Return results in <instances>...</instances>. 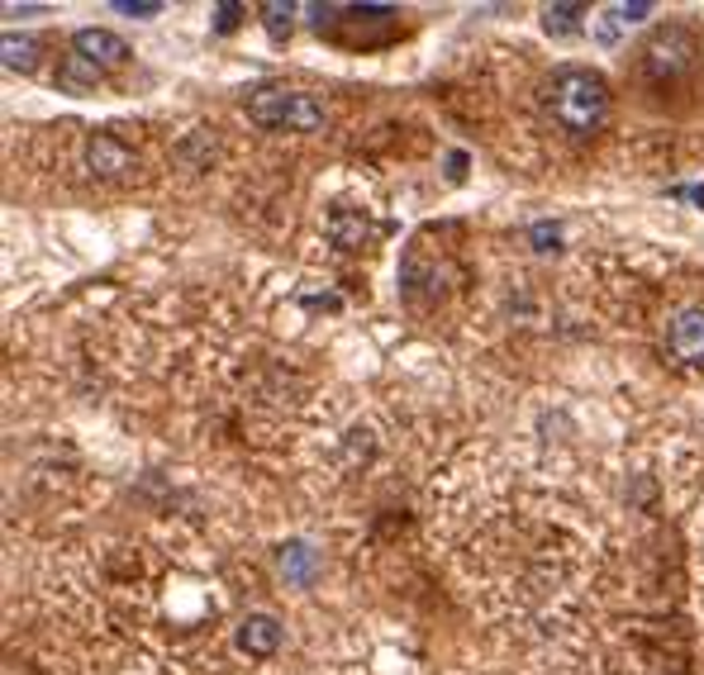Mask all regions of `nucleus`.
<instances>
[{
  "instance_id": "f03ea898",
  "label": "nucleus",
  "mask_w": 704,
  "mask_h": 675,
  "mask_svg": "<svg viewBox=\"0 0 704 675\" xmlns=\"http://www.w3.org/2000/svg\"><path fill=\"white\" fill-rule=\"evenodd\" d=\"M643 77L657 96L695 91L704 77V43L685 25H666L643 43Z\"/></svg>"
},
{
  "instance_id": "9d476101",
  "label": "nucleus",
  "mask_w": 704,
  "mask_h": 675,
  "mask_svg": "<svg viewBox=\"0 0 704 675\" xmlns=\"http://www.w3.org/2000/svg\"><path fill=\"white\" fill-rule=\"evenodd\" d=\"M58 86H62V91H72V96L96 91V86H100V67H96V62H86V58H77V52H72V58H67V62L58 67Z\"/></svg>"
},
{
  "instance_id": "f8f14e48",
  "label": "nucleus",
  "mask_w": 704,
  "mask_h": 675,
  "mask_svg": "<svg viewBox=\"0 0 704 675\" xmlns=\"http://www.w3.org/2000/svg\"><path fill=\"white\" fill-rule=\"evenodd\" d=\"M281 571H286L291 580H310V571H314V552H310V547H301V542L281 547Z\"/></svg>"
},
{
  "instance_id": "20e7f679",
  "label": "nucleus",
  "mask_w": 704,
  "mask_h": 675,
  "mask_svg": "<svg viewBox=\"0 0 704 675\" xmlns=\"http://www.w3.org/2000/svg\"><path fill=\"white\" fill-rule=\"evenodd\" d=\"M666 348H672V358L681 366H695L704 371V305H691L672 319V329H666Z\"/></svg>"
},
{
  "instance_id": "2eb2a0df",
  "label": "nucleus",
  "mask_w": 704,
  "mask_h": 675,
  "mask_svg": "<svg viewBox=\"0 0 704 675\" xmlns=\"http://www.w3.org/2000/svg\"><path fill=\"white\" fill-rule=\"evenodd\" d=\"M119 14H138V20H148V14H163V6L157 0H115Z\"/></svg>"
},
{
  "instance_id": "4468645a",
  "label": "nucleus",
  "mask_w": 704,
  "mask_h": 675,
  "mask_svg": "<svg viewBox=\"0 0 704 675\" xmlns=\"http://www.w3.org/2000/svg\"><path fill=\"white\" fill-rule=\"evenodd\" d=\"M238 14H248L243 6H234V0H224V6H215V29L228 33V29H238Z\"/></svg>"
},
{
  "instance_id": "6e6552de",
  "label": "nucleus",
  "mask_w": 704,
  "mask_h": 675,
  "mask_svg": "<svg viewBox=\"0 0 704 675\" xmlns=\"http://www.w3.org/2000/svg\"><path fill=\"white\" fill-rule=\"evenodd\" d=\"M238 647L248 656H272L281 647V624L272 614H248L238 624Z\"/></svg>"
},
{
  "instance_id": "1a4fd4ad",
  "label": "nucleus",
  "mask_w": 704,
  "mask_h": 675,
  "mask_svg": "<svg viewBox=\"0 0 704 675\" xmlns=\"http://www.w3.org/2000/svg\"><path fill=\"white\" fill-rule=\"evenodd\" d=\"M0 52H6V67L10 72H33L39 67V52H43V43L33 39V33H6V43H0Z\"/></svg>"
},
{
  "instance_id": "9b49d317",
  "label": "nucleus",
  "mask_w": 704,
  "mask_h": 675,
  "mask_svg": "<svg viewBox=\"0 0 704 675\" xmlns=\"http://www.w3.org/2000/svg\"><path fill=\"white\" fill-rule=\"evenodd\" d=\"M586 14H590L586 6H542V29L557 33V39H561V33H576Z\"/></svg>"
},
{
  "instance_id": "7ed1b4c3",
  "label": "nucleus",
  "mask_w": 704,
  "mask_h": 675,
  "mask_svg": "<svg viewBox=\"0 0 704 675\" xmlns=\"http://www.w3.org/2000/svg\"><path fill=\"white\" fill-rule=\"evenodd\" d=\"M253 124L262 129H295V134H310L324 124V100L310 96V91H286V86H257L243 100Z\"/></svg>"
},
{
  "instance_id": "423d86ee",
  "label": "nucleus",
  "mask_w": 704,
  "mask_h": 675,
  "mask_svg": "<svg viewBox=\"0 0 704 675\" xmlns=\"http://www.w3.org/2000/svg\"><path fill=\"white\" fill-rule=\"evenodd\" d=\"M324 234H329V243H333V247H343V253H362V247L372 243L377 224L366 219L362 209H352V205H339V209H333V215H329Z\"/></svg>"
},
{
  "instance_id": "39448f33",
  "label": "nucleus",
  "mask_w": 704,
  "mask_h": 675,
  "mask_svg": "<svg viewBox=\"0 0 704 675\" xmlns=\"http://www.w3.org/2000/svg\"><path fill=\"white\" fill-rule=\"evenodd\" d=\"M72 52L86 58V62H96L100 72H105V67H125L129 62V43L119 39V33H110V29H77L72 33Z\"/></svg>"
},
{
  "instance_id": "dca6fc26",
  "label": "nucleus",
  "mask_w": 704,
  "mask_h": 675,
  "mask_svg": "<svg viewBox=\"0 0 704 675\" xmlns=\"http://www.w3.org/2000/svg\"><path fill=\"white\" fill-rule=\"evenodd\" d=\"M647 10H653L647 0H633V6H614V20H624V25H628V20H643Z\"/></svg>"
},
{
  "instance_id": "0eeeda50",
  "label": "nucleus",
  "mask_w": 704,
  "mask_h": 675,
  "mask_svg": "<svg viewBox=\"0 0 704 675\" xmlns=\"http://www.w3.org/2000/svg\"><path fill=\"white\" fill-rule=\"evenodd\" d=\"M86 167L96 176H125L134 167V153L110 134H91L86 138Z\"/></svg>"
},
{
  "instance_id": "f257e3e1",
  "label": "nucleus",
  "mask_w": 704,
  "mask_h": 675,
  "mask_svg": "<svg viewBox=\"0 0 704 675\" xmlns=\"http://www.w3.org/2000/svg\"><path fill=\"white\" fill-rule=\"evenodd\" d=\"M542 105L567 134L590 138L609 119V81L590 67H557L553 81L542 86Z\"/></svg>"
},
{
  "instance_id": "ddd939ff",
  "label": "nucleus",
  "mask_w": 704,
  "mask_h": 675,
  "mask_svg": "<svg viewBox=\"0 0 704 675\" xmlns=\"http://www.w3.org/2000/svg\"><path fill=\"white\" fill-rule=\"evenodd\" d=\"M257 14H262V25H267L272 39H286V33H291V14H295V6H286V0H267V6H257Z\"/></svg>"
}]
</instances>
